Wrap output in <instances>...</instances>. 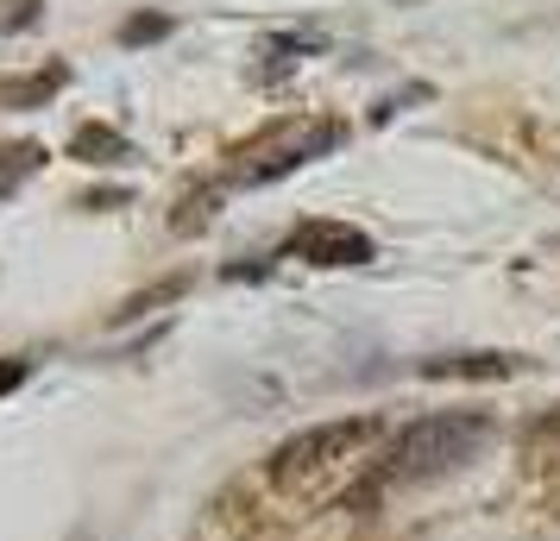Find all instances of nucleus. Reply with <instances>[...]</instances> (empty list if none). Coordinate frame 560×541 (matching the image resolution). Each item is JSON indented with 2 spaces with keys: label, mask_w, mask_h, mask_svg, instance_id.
<instances>
[{
  "label": "nucleus",
  "mask_w": 560,
  "mask_h": 541,
  "mask_svg": "<svg viewBox=\"0 0 560 541\" xmlns=\"http://www.w3.org/2000/svg\"><path fill=\"white\" fill-rule=\"evenodd\" d=\"M485 435V415H466V410H447V415H422L409 422L404 435L390 440V454L378 466V485H422L434 472L459 466Z\"/></svg>",
  "instance_id": "obj_1"
},
{
  "label": "nucleus",
  "mask_w": 560,
  "mask_h": 541,
  "mask_svg": "<svg viewBox=\"0 0 560 541\" xmlns=\"http://www.w3.org/2000/svg\"><path fill=\"white\" fill-rule=\"evenodd\" d=\"M365 440H372V422H365V415H353V422H315V428L290 435L278 454H271V479H278V485L315 479V472H328V466L353 460Z\"/></svg>",
  "instance_id": "obj_2"
},
{
  "label": "nucleus",
  "mask_w": 560,
  "mask_h": 541,
  "mask_svg": "<svg viewBox=\"0 0 560 541\" xmlns=\"http://www.w3.org/2000/svg\"><path fill=\"white\" fill-rule=\"evenodd\" d=\"M296 246H303V258H315V264H365V258H372V239H365V233H347V227H303Z\"/></svg>",
  "instance_id": "obj_3"
},
{
  "label": "nucleus",
  "mask_w": 560,
  "mask_h": 541,
  "mask_svg": "<svg viewBox=\"0 0 560 541\" xmlns=\"http://www.w3.org/2000/svg\"><path fill=\"white\" fill-rule=\"evenodd\" d=\"M422 372L429 378H504L510 360H498V353H466V360H429Z\"/></svg>",
  "instance_id": "obj_4"
},
{
  "label": "nucleus",
  "mask_w": 560,
  "mask_h": 541,
  "mask_svg": "<svg viewBox=\"0 0 560 541\" xmlns=\"http://www.w3.org/2000/svg\"><path fill=\"white\" fill-rule=\"evenodd\" d=\"M77 152L95 164V152H127V145H120V139H114L107 127H89V132H77Z\"/></svg>",
  "instance_id": "obj_5"
},
{
  "label": "nucleus",
  "mask_w": 560,
  "mask_h": 541,
  "mask_svg": "<svg viewBox=\"0 0 560 541\" xmlns=\"http://www.w3.org/2000/svg\"><path fill=\"white\" fill-rule=\"evenodd\" d=\"M158 32H171V20H132V26H127V45H139V38H158Z\"/></svg>",
  "instance_id": "obj_6"
},
{
  "label": "nucleus",
  "mask_w": 560,
  "mask_h": 541,
  "mask_svg": "<svg viewBox=\"0 0 560 541\" xmlns=\"http://www.w3.org/2000/svg\"><path fill=\"white\" fill-rule=\"evenodd\" d=\"M20 385V365H13V372H0V390H13Z\"/></svg>",
  "instance_id": "obj_7"
}]
</instances>
